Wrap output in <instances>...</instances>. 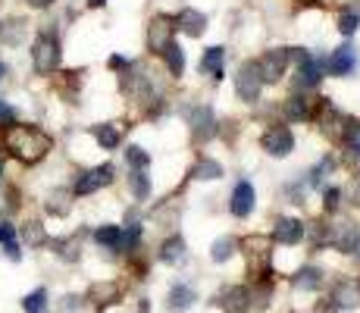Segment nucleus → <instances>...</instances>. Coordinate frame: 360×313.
<instances>
[{
  "label": "nucleus",
  "instance_id": "nucleus-24",
  "mask_svg": "<svg viewBox=\"0 0 360 313\" xmlns=\"http://www.w3.org/2000/svg\"><path fill=\"white\" fill-rule=\"evenodd\" d=\"M342 144L351 151L354 157H360V122L357 120H345V129H342Z\"/></svg>",
  "mask_w": 360,
  "mask_h": 313
},
{
  "label": "nucleus",
  "instance_id": "nucleus-13",
  "mask_svg": "<svg viewBox=\"0 0 360 313\" xmlns=\"http://www.w3.org/2000/svg\"><path fill=\"white\" fill-rule=\"evenodd\" d=\"M357 69V51L351 44H342L338 51H332L329 57V72L332 75H351Z\"/></svg>",
  "mask_w": 360,
  "mask_h": 313
},
{
  "label": "nucleus",
  "instance_id": "nucleus-7",
  "mask_svg": "<svg viewBox=\"0 0 360 313\" xmlns=\"http://www.w3.org/2000/svg\"><path fill=\"white\" fill-rule=\"evenodd\" d=\"M260 144L269 157H288L295 151V135H292V129H285V125H273V129L263 132Z\"/></svg>",
  "mask_w": 360,
  "mask_h": 313
},
{
  "label": "nucleus",
  "instance_id": "nucleus-36",
  "mask_svg": "<svg viewBox=\"0 0 360 313\" xmlns=\"http://www.w3.org/2000/svg\"><path fill=\"white\" fill-rule=\"evenodd\" d=\"M13 122H16V110H13L6 101H0V129H10Z\"/></svg>",
  "mask_w": 360,
  "mask_h": 313
},
{
  "label": "nucleus",
  "instance_id": "nucleus-18",
  "mask_svg": "<svg viewBox=\"0 0 360 313\" xmlns=\"http://www.w3.org/2000/svg\"><path fill=\"white\" fill-rule=\"evenodd\" d=\"M94 138L103 151H116L122 141V129H116L113 122H103V125H94Z\"/></svg>",
  "mask_w": 360,
  "mask_h": 313
},
{
  "label": "nucleus",
  "instance_id": "nucleus-44",
  "mask_svg": "<svg viewBox=\"0 0 360 313\" xmlns=\"http://www.w3.org/2000/svg\"><path fill=\"white\" fill-rule=\"evenodd\" d=\"M107 0H88V6H103Z\"/></svg>",
  "mask_w": 360,
  "mask_h": 313
},
{
  "label": "nucleus",
  "instance_id": "nucleus-1",
  "mask_svg": "<svg viewBox=\"0 0 360 313\" xmlns=\"http://www.w3.org/2000/svg\"><path fill=\"white\" fill-rule=\"evenodd\" d=\"M4 148L10 151V157H16L19 163L34 166L41 163L53 148V138L47 135L41 125L32 122H13L10 129H4Z\"/></svg>",
  "mask_w": 360,
  "mask_h": 313
},
{
  "label": "nucleus",
  "instance_id": "nucleus-11",
  "mask_svg": "<svg viewBox=\"0 0 360 313\" xmlns=\"http://www.w3.org/2000/svg\"><path fill=\"white\" fill-rule=\"evenodd\" d=\"M169 34H172V23L166 16H154L148 25V51L150 53H163V47L169 44Z\"/></svg>",
  "mask_w": 360,
  "mask_h": 313
},
{
  "label": "nucleus",
  "instance_id": "nucleus-21",
  "mask_svg": "<svg viewBox=\"0 0 360 313\" xmlns=\"http://www.w3.org/2000/svg\"><path fill=\"white\" fill-rule=\"evenodd\" d=\"M195 301H198L195 288H188V285H172V291H169V307L172 310H188Z\"/></svg>",
  "mask_w": 360,
  "mask_h": 313
},
{
  "label": "nucleus",
  "instance_id": "nucleus-23",
  "mask_svg": "<svg viewBox=\"0 0 360 313\" xmlns=\"http://www.w3.org/2000/svg\"><path fill=\"white\" fill-rule=\"evenodd\" d=\"M129 191H131V198H135V200H148L150 198V179H148V172H144V170H131Z\"/></svg>",
  "mask_w": 360,
  "mask_h": 313
},
{
  "label": "nucleus",
  "instance_id": "nucleus-33",
  "mask_svg": "<svg viewBox=\"0 0 360 313\" xmlns=\"http://www.w3.org/2000/svg\"><path fill=\"white\" fill-rule=\"evenodd\" d=\"M126 160H129V166H131V170H148L150 154H148V151H144V148H138V144H135V148H129V151H126Z\"/></svg>",
  "mask_w": 360,
  "mask_h": 313
},
{
  "label": "nucleus",
  "instance_id": "nucleus-43",
  "mask_svg": "<svg viewBox=\"0 0 360 313\" xmlns=\"http://www.w3.org/2000/svg\"><path fill=\"white\" fill-rule=\"evenodd\" d=\"M4 79H6V63L0 60V82H4Z\"/></svg>",
  "mask_w": 360,
  "mask_h": 313
},
{
  "label": "nucleus",
  "instance_id": "nucleus-20",
  "mask_svg": "<svg viewBox=\"0 0 360 313\" xmlns=\"http://www.w3.org/2000/svg\"><path fill=\"white\" fill-rule=\"evenodd\" d=\"M191 179H200V182H210V179H223V166L210 157H200L195 166H191Z\"/></svg>",
  "mask_w": 360,
  "mask_h": 313
},
{
  "label": "nucleus",
  "instance_id": "nucleus-46",
  "mask_svg": "<svg viewBox=\"0 0 360 313\" xmlns=\"http://www.w3.org/2000/svg\"><path fill=\"white\" fill-rule=\"evenodd\" d=\"M357 291H360V285H357Z\"/></svg>",
  "mask_w": 360,
  "mask_h": 313
},
{
  "label": "nucleus",
  "instance_id": "nucleus-22",
  "mask_svg": "<svg viewBox=\"0 0 360 313\" xmlns=\"http://www.w3.org/2000/svg\"><path fill=\"white\" fill-rule=\"evenodd\" d=\"M160 260L163 263H182L185 260V241L179 238V235H172V238H166L160 245Z\"/></svg>",
  "mask_w": 360,
  "mask_h": 313
},
{
  "label": "nucleus",
  "instance_id": "nucleus-3",
  "mask_svg": "<svg viewBox=\"0 0 360 313\" xmlns=\"http://www.w3.org/2000/svg\"><path fill=\"white\" fill-rule=\"evenodd\" d=\"M113 166L103 163V166H94V170H85L75 176V185H72V194L75 198H88V194L101 191V188H107L110 182H113Z\"/></svg>",
  "mask_w": 360,
  "mask_h": 313
},
{
  "label": "nucleus",
  "instance_id": "nucleus-19",
  "mask_svg": "<svg viewBox=\"0 0 360 313\" xmlns=\"http://www.w3.org/2000/svg\"><path fill=\"white\" fill-rule=\"evenodd\" d=\"M163 60H166V66H169L172 79H182V72H185V53H182V47H179L176 41H169V44L163 47Z\"/></svg>",
  "mask_w": 360,
  "mask_h": 313
},
{
  "label": "nucleus",
  "instance_id": "nucleus-6",
  "mask_svg": "<svg viewBox=\"0 0 360 313\" xmlns=\"http://www.w3.org/2000/svg\"><path fill=\"white\" fill-rule=\"evenodd\" d=\"M326 245H332L338 254H354L360 245V232L351 219H338L335 226H326Z\"/></svg>",
  "mask_w": 360,
  "mask_h": 313
},
{
  "label": "nucleus",
  "instance_id": "nucleus-27",
  "mask_svg": "<svg viewBox=\"0 0 360 313\" xmlns=\"http://www.w3.org/2000/svg\"><path fill=\"white\" fill-rule=\"evenodd\" d=\"M360 29V10H342V16H338V32L345 34V38H351Z\"/></svg>",
  "mask_w": 360,
  "mask_h": 313
},
{
  "label": "nucleus",
  "instance_id": "nucleus-25",
  "mask_svg": "<svg viewBox=\"0 0 360 313\" xmlns=\"http://www.w3.org/2000/svg\"><path fill=\"white\" fill-rule=\"evenodd\" d=\"M120 235H122V229L120 226H101V229H94V241H98L101 248H120Z\"/></svg>",
  "mask_w": 360,
  "mask_h": 313
},
{
  "label": "nucleus",
  "instance_id": "nucleus-40",
  "mask_svg": "<svg viewBox=\"0 0 360 313\" xmlns=\"http://www.w3.org/2000/svg\"><path fill=\"white\" fill-rule=\"evenodd\" d=\"M4 254L10 257V260H22V250H19V241H10V245H4Z\"/></svg>",
  "mask_w": 360,
  "mask_h": 313
},
{
  "label": "nucleus",
  "instance_id": "nucleus-37",
  "mask_svg": "<svg viewBox=\"0 0 360 313\" xmlns=\"http://www.w3.org/2000/svg\"><path fill=\"white\" fill-rule=\"evenodd\" d=\"M10 241H16V226L13 222H0V245H10Z\"/></svg>",
  "mask_w": 360,
  "mask_h": 313
},
{
  "label": "nucleus",
  "instance_id": "nucleus-16",
  "mask_svg": "<svg viewBox=\"0 0 360 313\" xmlns=\"http://www.w3.org/2000/svg\"><path fill=\"white\" fill-rule=\"evenodd\" d=\"M179 29L188 34V38H200L207 32V16L198 10H182L179 13Z\"/></svg>",
  "mask_w": 360,
  "mask_h": 313
},
{
  "label": "nucleus",
  "instance_id": "nucleus-15",
  "mask_svg": "<svg viewBox=\"0 0 360 313\" xmlns=\"http://www.w3.org/2000/svg\"><path fill=\"white\" fill-rule=\"evenodd\" d=\"M223 60H226V47H207L204 60H200V72L210 79H223Z\"/></svg>",
  "mask_w": 360,
  "mask_h": 313
},
{
  "label": "nucleus",
  "instance_id": "nucleus-29",
  "mask_svg": "<svg viewBox=\"0 0 360 313\" xmlns=\"http://www.w3.org/2000/svg\"><path fill=\"white\" fill-rule=\"evenodd\" d=\"M285 113L292 116L295 122H304V120H310V110H307V101L304 97H288V103H285Z\"/></svg>",
  "mask_w": 360,
  "mask_h": 313
},
{
  "label": "nucleus",
  "instance_id": "nucleus-8",
  "mask_svg": "<svg viewBox=\"0 0 360 313\" xmlns=\"http://www.w3.org/2000/svg\"><path fill=\"white\" fill-rule=\"evenodd\" d=\"M292 60L297 63V85H301V88H316L323 82L320 60H316L310 51L297 47V51H292Z\"/></svg>",
  "mask_w": 360,
  "mask_h": 313
},
{
  "label": "nucleus",
  "instance_id": "nucleus-32",
  "mask_svg": "<svg viewBox=\"0 0 360 313\" xmlns=\"http://www.w3.org/2000/svg\"><path fill=\"white\" fill-rule=\"evenodd\" d=\"M116 298H120V288H116V285H94L91 288V301H98L101 307L103 304H113Z\"/></svg>",
  "mask_w": 360,
  "mask_h": 313
},
{
  "label": "nucleus",
  "instance_id": "nucleus-9",
  "mask_svg": "<svg viewBox=\"0 0 360 313\" xmlns=\"http://www.w3.org/2000/svg\"><path fill=\"white\" fill-rule=\"evenodd\" d=\"M254 200H257V194H254V185L248 182V179H241V182L232 188V204H229L232 217H238V219L251 217V210H254Z\"/></svg>",
  "mask_w": 360,
  "mask_h": 313
},
{
  "label": "nucleus",
  "instance_id": "nucleus-14",
  "mask_svg": "<svg viewBox=\"0 0 360 313\" xmlns=\"http://www.w3.org/2000/svg\"><path fill=\"white\" fill-rule=\"evenodd\" d=\"M219 307L226 313H248L251 295H248V288H241V285H232V288H226L223 295H219Z\"/></svg>",
  "mask_w": 360,
  "mask_h": 313
},
{
  "label": "nucleus",
  "instance_id": "nucleus-41",
  "mask_svg": "<svg viewBox=\"0 0 360 313\" xmlns=\"http://www.w3.org/2000/svg\"><path fill=\"white\" fill-rule=\"evenodd\" d=\"M25 4H29L32 10H47V6H51L53 0H25Z\"/></svg>",
  "mask_w": 360,
  "mask_h": 313
},
{
  "label": "nucleus",
  "instance_id": "nucleus-4",
  "mask_svg": "<svg viewBox=\"0 0 360 313\" xmlns=\"http://www.w3.org/2000/svg\"><path fill=\"white\" fill-rule=\"evenodd\" d=\"M260 88H263V79H260V69L254 60L241 63L238 66V75H235V91L245 103H257L260 101Z\"/></svg>",
  "mask_w": 360,
  "mask_h": 313
},
{
  "label": "nucleus",
  "instance_id": "nucleus-2",
  "mask_svg": "<svg viewBox=\"0 0 360 313\" xmlns=\"http://www.w3.org/2000/svg\"><path fill=\"white\" fill-rule=\"evenodd\" d=\"M60 38L53 32H38L32 41V69L38 75H51L60 69Z\"/></svg>",
  "mask_w": 360,
  "mask_h": 313
},
{
  "label": "nucleus",
  "instance_id": "nucleus-31",
  "mask_svg": "<svg viewBox=\"0 0 360 313\" xmlns=\"http://www.w3.org/2000/svg\"><path fill=\"white\" fill-rule=\"evenodd\" d=\"M232 254H235V238H219V241H213L210 257H213L217 263H226Z\"/></svg>",
  "mask_w": 360,
  "mask_h": 313
},
{
  "label": "nucleus",
  "instance_id": "nucleus-10",
  "mask_svg": "<svg viewBox=\"0 0 360 313\" xmlns=\"http://www.w3.org/2000/svg\"><path fill=\"white\" fill-rule=\"evenodd\" d=\"M188 122H191V132H195L198 141H207V138L217 135V116H213L210 107H195L188 113Z\"/></svg>",
  "mask_w": 360,
  "mask_h": 313
},
{
  "label": "nucleus",
  "instance_id": "nucleus-42",
  "mask_svg": "<svg viewBox=\"0 0 360 313\" xmlns=\"http://www.w3.org/2000/svg\"><path fill=\"white\" fill-rule=\"evenodd\" d=\"M129 60L126 57H110V69H126Z\"/></svg>",
  "mask_w": 360,
  "mask_h": 313
},
{
  "label": "nucleus",
  "instance_id": "nucleus-30",
  "mask_svg": "<svg viewBox=\"0 0 360 313\" xmlns=\"http://www.w3.org/2000/svg\"><path fill=\"white\" fill-rule=\"evenodd\" d=\"M22 307H25V313H44V307H47V291L44 288H34L32 295H25Z\"/></svg>",
  "mask_w": 360,
  "mask_h": 313
},
{
  "label": "nucleus",
  "instance_id": "nucleus-28",
  "mask_svg": "<svg viewBox=\"0 0 360 313\" xmlns=\"http://www.w3.org/2000/svg\"><path fill=\"white\" fill-rule=\"evenodd\" d=\"M47 213H53V217H66L69 213V194L63 191V188L47 198Z\"/></svg>",
  "mask_w": 360,
  "mask_h": 313
},
{
  "label": "nucleus",
  "instance_id": "nucleus-38",
  "mask_svg": "<svg viewBox=\"0 0 360 313\" xmlns=\"http://www.w3.org/2000/svg\"><path fill=\"white\" fill-rule=\"evenodd\" d=\"M345 198H348L354 207H360V176L351 179V185H348V191H345Z\"/></svg>",
  "mask_w": 360,
  "mask_h": 313
},
{
  "label": "nucleus",
  "instance_id": "nucleus-12",
  "mask_svg": "<svg viewBox=\"0 0 360 313\" xmlns=\"http://www.w3.org/2000/svg\"><path fill=\"white\" fill-rule=\"evenodd\" d=\"M273 238L279 245H297L304 238V222L295 219V217H282L276 219V229H273Z\"/></svg>",
  "mask_w": 360,
  "mask_h": 313
},
{
  "label": "nucleus",
  "instance_id": "nucleus-17",
  "mask_svg": "<svg viewBox=\"0 0 360 313\" xmlns=\"http://www.w3.org/2000/svg\"><path fill=\"white\" fill-rule=\"evenodd\" d=\"M320 282H323V269H320V267H304V269H297L295 279H292V285H295L297 291H316V288H320Z\"/></svg>",
  "mask_w": 360,
  "mask_h": 313
},
{
  "label": "nucleus",
  "instance_id": "nucleus-45",
  "mask_svg": "<svg viewBox=\"0 0 360 313\" xmlns=\"http://www.w3.org/2000/svg\"><path fill=\"white\" fill-rule=\"evenodd\" d=\"M0 182H4V160H0Z\"/></svg>",
  "mask_w": 360,
  "mask_h": 313
},
{
  "label": "nucleus",
  "instance_id": "nucleus-35",
  "mask_svg": "<svg viewBox=\"0 0 360 313\" xmlns=\"http://www.w3.org/2000/svg\"><path fill=\"white\" fill-rule=\"evenodd\" d=\"M25 241H29V245H41V241H44L41 222H25Z\"/></svg>",
  "mask_w": 360,
  "mask_h": 313
},
{
  "label": "nucleus",
  "instance_id": "nucleus-39",
  "mask_svg": "<svg viewBox=\"0 0 360 313\" xmlns=\"http://www.w3.org/2000/svg\"><path fill=\"white\" fill-rule=\"evenodd\" d=\"M338 198H342V188H326V210L329 213L338 207Z\"/></svg>",
  "mask_w": 360,
  "mask_h": 313
},
{
  "label": "nucleus",
  "instance_id": "nucleus-26",
  "mask_svg": "<svg viewBox=\"0 0 360 313\" xmlns=\"http://www.w3.org/2000/svg\"><path fill=\"white\" fill-rule=\"evenodd\" d=\"M360 304V291H357V285H338V291H335V307H357Z\"/></svg>",
  "mask_w": 360,
  "mask_h": 313
},
{
  "label": "nucleus",
  "instance_id": "nucleus-5",
  "mask_svg": "<svg viewBox=\"0 0 360 313\" xmlns=\"http://www.w3.org/2000/svg\"><path fill=\"white\" fill-rule=\"evenodd\" d=\"M288 63H292V51H288V47H273V51L263 53V60L257 63L263 85H276V82L285 75Z\"/></svg>",
  "mask_w": 360,
  "mask_h": 313
},
{
  "label": "nucleus",
  "instance_id": "nucleus-34",
  "mask_svg": "<svg viewBox=\"0 0 360 313\" xmlns=\"http://www.w3.org/2000/svg\"><path fill=\"white\" fill-rule=\"evenodd\" d=\"M138 241H141V226H138V222H131L126 232L120 235V250H135Z\"/></svg>",
  "mask_w": 360,
  "mask_h": 313
}]
</instances>
